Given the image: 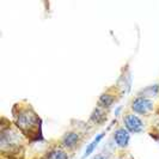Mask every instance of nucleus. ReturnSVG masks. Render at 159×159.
Segmentation results:
<instances>
[{
    "instance_id": "1",
    "label": "nucleus",
    "mask_w": 159,
    "mask_h": 159,
    "mask_svg": "<svg viewBox=\"0 0 159 159\" xmlns=\"http://www.w3.org/2000/svg\"><path fill=\"white\" fill-rule=\"evenodd\" d=\"M125 125H126V129L132 133H140L143 129V121L133 114H129L125 117Z\"/></svg>"
},
{
    "instance_id": "2",
    "label": "nucleus",
    "mask_w": 159,
    "mask_h": 159,
    "mask_svg": "<svg viewBox=\"0 0 159 159\" xmlns=\"http://www.w3.org/2000/svg\"><path fill=\"white\" fill-rule=\"evenodd\" d=\"M133 110L139 114H146L151 110L153 108V103H152L151 99L148 98H145V97H139L136 98L135 101L133 102V105H132Z\"/></svg>"
},
{
    "instance_id": "3",
    "label": "nucleus",
    "mask_w": 159,
    "mask_h": 159,
    "mask_svg": "<svg viewBox=\"0 0 159 159\" xmlns=\"http://www.w3.org/2000/svg\"><path fill=\"white\" fill-rule=\"evenodd\" d=\"M114 139L117 143V146L120 147H126L130 140V135H129V132L125 128H119L116 132H115V135Z\"/></svg>"
},
{
    "instance_id": "4",
    "label": "nucleus",
    "mask_w": 159,
    "mask_h": 159,
    "mask_svg": "<svg viewBox=\"0 0 159 159\" xmlns=\"http://www.w3.org/2000/svg\"><path fill=\"white\" fill-rule=\"evenodd\" d=\"M35 121H36L35 115H30L29 112H22L19 115L18 120H17V123H18V126L20 128L25 129V128L28 127H31L32 125L35 123Z\"/></svg>"
},
{
    "instance_id": "5",
    "label": "nucleus",
    "mask_w": 159,
    "mask_h": 159,
    "mask_svg": "<svg viewBox=\"0 0 159 159\" xmlns=\"http://www.w3.org/2000/svg\"><path fill=\"white\" fill-rule=\"evenodd\" d=\"M78 141H79V135H78L77 133H68V134H66V135L64 136V139H62L64 146L68 147V148L74 147Z\"/></svg>"
},
{
    "instance_id": "6",
    "label": "nucleus",
    "mask_w": 159,
    "mask_h": 159,
    "mask_svg": "<svg viewBox=\"0 0 159 159\" xmlns=\"http://www.w3.org/2000/svg\"><path fill=\"white\" fill-rule=\"evenodd\" d=\"M104 134H105V133H101L99 135H97L95 138V139L92 140V143H90L88 147H86V150H85V153L83 154V159H85L86 157H89V156H90V154H91L92 152L95 151V148L97 147V145H98V143H99V141H101V140L103 139Z\"/></svg>"
},
{
    "instance_id": "7",
    "label": "nucleus",
    "mask_w": 159,
    "mask_h": 159,
    "mask_svg": "<svg viewBox=\"0 0 159 159\" xmlns=\"http://www.w3.org/2000/svg\"><path fill=\"white\" fill-rule=\"evenodd\" d=\"M112 101H114V98H112L111 96L109 95H103L101 97V99H99V104L102 105V107H105V108H109L110 105H111Z\"/></svg>"
},
{
    "instance_id": "8",
    "label": "nucleus",
    "mask_w": 159,
    "mask_h": 159,
    "mask_svg": "<svg viewBox=\"0 0 159 159\" xmlns=\"http://www.w3.org/2000/svg\"><path fill=\"white\" fill-rule=\"evenodd\" d=\"M50 159H68V156L64 151H61V150H56V151L52 153Z\"/></svg>"
},
{
    "instance_id": "9",
    "label": "nucleus",
    "mask_w": 159,
    "mask_h": 159,
    "mask_svg": "<svg viewBox=\"0 0 159 159\" xmlns=\"http://www.w3.org/2000/svg\"><path fill=\"white\" fill-rule=\"evenodd\" d=\"M93 159H107V158H105L104 156H101V154H99V156H96V157Z\"/></svg>"
}]
</instances>
